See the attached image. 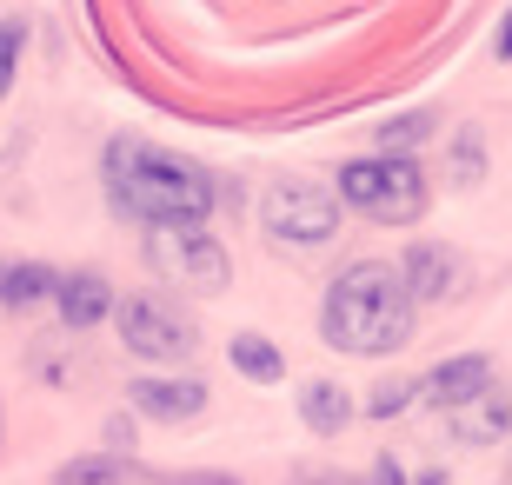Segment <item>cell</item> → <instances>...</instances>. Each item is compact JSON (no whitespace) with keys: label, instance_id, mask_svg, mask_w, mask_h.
I'll use <instances>...</instances> for the list:
<instances>
[{"label":"cell","instance_id":"1","mask_svg":"<svg viewBox=\"0 0 512 485\" xmlns=\"http://www.w3.org/2000/svg\"><path fill=\"white\" fill-rule=\"evenodd\" d=\"M100 180L120 220L133 226H200L220 206V180L207 167H193L180 153L153 147L140 133H120L100 153Z\"/></svg>","mask_w":512,"mask_h":485},{"label":"cell","instance_id":"2","mask_svg":"<svg viewBox=\"0 0 512 485\" xmlns=\"http://www.w3.org/2000/svg\"><path fill=\"white\" fill-rule=\"evenodd\" d=\"M413 319H419V299L393 260H353L320 299V339L353 359L399 353L413 339Z\"/></svg>","mask_w":512,"mask_h":485},{"label":"cell","instance_id":"3","mask_svg":"<svg viewBox=\"0 0 512 485\" xmlns=\"http://www.w3.org/2000/svg\"><path fill=\"white\" fill-rule=\"evenodd\" d=\"M333 193H340V206H353V213L373 220V226H413V220H426V200H433L413 153H366V160H346Z\"/></svg>","mask_w":512,"mask_h":485},{"label":"cell","instance_id":"4","mask_svg":"<svg viewBox=\"0 0 512 485\" xmlns=\"http://www.w3.org/2000/svg\"><path fill=\"white\" fill-rule=\"evenodd\" d=\"M260 226L273 246H326L340 233V193L326 180H273L260 193Z\"/></svg>","mask_w":512,"mask_h":485},{"label":"cell","instance_id":"5","mask_svg":"<svg viewBox=\"0 0 512 485\" xmlns=\"http://www.w3.org/2000/svg\"><path fill=\"white\" fill-rule=\"evenodd\" d=\"M147 266L167 286H187V293H220L233 280L227 246L207 226H147Z\"/></svg>","mask_w":512,"mask_h":485},{"label":"cell","instance_id":"6","mask_svg":"<svg viewBox=\"0 0 512 485\" xmlns=\"http://www.w3.org/2000/svg\"><path fill=\"white\" fill-rule=\"evenodd\" d=\"M114 326H120V339H127V353H140V359H187L193 346H200L187 319L173 313L167 299H147V293L114 299Z\"/></svg>","mask_w":512,"mask_h":485},{"label":"cell","instance_id":"7","mask_svg":"<svg viewBox=\"0 0 512 485\" xmlns=\"http://www.w3.org/2000/svg\"><path fill=\"white\" fill-rule=\"evenodd\" d=\"M127 399H133V412L140 419H153V426H187V419H200L207 412V386L193 373H153V379H133L127 386Z\"/></svg>","mask_w":512,"mask_h":485},{"label":"cell","instance_id":"8","mask_svg":"<svg viewBox=\"0 0 512 485\" xmlns=\"http://www.w3.org/2000/svg\"><path fill=\"white\" fill-rule=\"evenodd\" d=\"M486 386H493V359H486V353H459V359H439L433 373L419 379V399H433L439 412H459L466 399H479Z\"/></svg>","mask_w":512,"mask_h":485},{"label":"cell","instance_id":"9","mask_svg":"<svg viewBox=\"0 0 512 485\" xmlns=\"http://www.w3.org/2000/svg\"><path fill=\"white\" fill-rule=\"evenodd\" d=\"M399 273H406V286H413L419 306H439V299H453L459 293V253L453 246H439V240H419L406 260H399Z\"/></svg>","mask_w":512,"mask_h":485},{"label":"cell","instance_id":"10","mask_svg":"<svg viewBox=\"0 0 512 485\" xmlns=\"http://www.w3.org/2000/svg\"><path fill=\"white\" fill-rule=\"evenodd\" d=\"M54 313H60L67 333H87L100 319H114V293H107L100 273H60L54 280Z\"/></svg>","mask_w":512,"mask_h":485},{"label":"cell","instance_id":"11","mask_svg":"<svg viewBox=\"0 0 512 485\" xmlns=\"http://www.w3.org/2000/svg\"><path fill=\"white\" fill-rule=\"evenodd\" d=\"M300 419L320 432V439H340L346 419H353V399H346L333 379H306V386H300Z\"/></svg>","mask_w":512,"mask_h":485},{"label":"cell","instance_id":"12","mask_svg":"<svg viewBox=\"0 0 512 485\" xmlns=\"http://www.w3.org/2000/svg\"><path fill=\"white\" fill-rule=\"evenodd\" d=\"M54 266L40 260H0V306H40V299H54Z\"/></svg>","mask_w":512,"mask_h":485},{"label":"cell","instance_id":"13","mask_svg":"<svg viewBox=\"0 0 512 485\" xmlns=\"http://www.w3.org/2000/svg\"><path fill=\"white\" fill-rule=\"evenodd\" d=\"M459 419V439H473V446H486V439H499L506 432V419H512V399L499 386H486L479 399H466V406L453 412Z\"/></svg>","mask_w":512,"mask_h":485},{"label":"cell","instance_id":"14","mask_svg":"<svg viewBox=\"0 0 512 485\" xmlns=\"http://www.w3.org/2000/svg\"><path fill=\"white\" fill-rule=\"evenodd\" d=\"M133 479H140V466L120 452H87V459H67L54 472V485H133Z\"/></svg>","mask_w":512,"mask_h":485},{"label":"cell","instance_id":"15","mask_svg":"<svg viewBox=\"0 0 512 485\" xmlns=\"http://www.w3.org/2000/svg\"><path fill=\"white\" fill-rule=\"evenodd\" d=\"M227 359H233V373H247L253 386H273V379L286 373V359H280V346H273V339H260V333H233Z\"/></svg>","mask_w":512,"mask_h":485},{"label":"cell","instance_id":"16","mask_svg":"<svg viewBox=\"0 0 512 485\" xmlns=\"http://www.w3.org/2000/svg\"><path fill=\"white\" fill-rule=\"evenodd\" d=\"M419 140H433V120L426 113H399V120L380 127V153H413Z\"/></svg>","mask_w":512,"mask_h":485},{"label":"cell","instance_id":"17","mask_svg":"<svg viewBox=\"0 0 512 485\" xmlns=\"http://www.w3.org/2000/svg\"><path fill=\"white\" fill-rule=\"evenodd\" d=\"M413 399H419V379H386V386L366 392V419H399Z\"/></svg>","mask_w":512,"mask_h":485},{"label":"cell","instance_id":"18","mask_svg":"<svg viewBox=\"0 0 512 485\" xmlns=\"http://www.w3.org/2000/svg\"><path fill=\"white\" fill-rule=\"evenodd\" d=\"M479 173H486L479 133H459V140H453V187H479Z\"/></svg>","mask_w":512,"mask_h":485},{"label":"cell","instance_id":"19","mask_svg":"<svg viewBox=\"0 0 512 485\" xmlns=\"http://www.w3.org/2000/svg\"><path fill=\"white\" fill-rule=\"evenodd\" d=\"M14 67H20V27H14V20H0V94H7Z\"/></svg>","mask_w":512,"mask_h":485},{"label":"cell","instance_id":"20","mask_svg":"<svg viewBox=\"0 0 512 485\" xmlns=\"http://www.w3.org/2000/svg\"><path fill=\"white\" fill-rule=\"evenodd\" d=\"M160 485H240L233 472H173V479H160Z\"/></svg>","mask_w":512,"mask_h":485},{"label":"cell","instance_id":"21","mask_svg":"<svg viewBox=\"0 0 512 485\" xmlns=\"http://www.w3.org/2000/svg\"><path fill=\"white\" fill-rule=\"evenodd\" d=\"M373 485H406V472H399L393 459H380V466H373Z\"/></svg>","mask_w":512,"mask_h":485},{"label":"cell","instance_id":"22","mask_svg":"<svg viewBox=\"0 0 512 485\" xmlns=\"http://www.w3.org/2000/svg\"><path fill=\"white\" fill-rule=\"evenodd\" d=\"M493 54H499V60H512V14L499 20V40H493Z\"/></svg>","mask_w":512,"mask_h":485}]
</instances>
